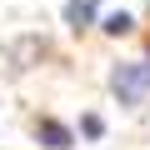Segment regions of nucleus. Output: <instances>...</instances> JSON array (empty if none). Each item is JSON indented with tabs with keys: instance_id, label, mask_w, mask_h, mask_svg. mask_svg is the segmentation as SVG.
I'll use <instances>...</instances> for the list:
<instances>
[{
	"instance_id": "f03ea898",
	"label": "nucleus",
	"mask_w": 150,
	"mask_h": 150,
	"mask_svg": "<svg viewBox=\"0 0 150 150\" xmlns=\"http://www.w3.org/2000/svg\"><path fill=\"white\" fill-rule=\"evenodd\" d=\"M95 5H100V0H65V25L70 30H85L95 20Z\"/></svg>"
},
{
	"instance_id": "39448f33",
	"label": "nucleus",
	"mask_w": 150,
	"mask_h": 150,
	"mask_svg": "<svg viewBox=\"0 0 150 150\" xmlns=\"http://www.w3.org/2000/svg\"><path fill=\"white\" fill-rule=\"evenodd\" d=\"M80 130H85L90 140H100V135H105V120H100V115H80Z\"/></svg>"
},
{
	"instance_id": "7ed1b4c3",
	"label": "nucleus",
	"mask_w": 150,
	"mask_h": 150,
	"mask_svg": "<svg viewBox=\"0 0 150 150\" xmlns=\"http://www.w3.org/2000/svg\"><path fill=\"white\" fill-rule=\"evenodd\" d=\"M35 135H40V145H45V150H70V130H65V125H55V120H40V125H35Z\"/></svg>"
},
{
	"instance_id": "20e7f679",
	"label": "nucleus",
	"mask_w": 150,
	"mask_h": 150,
	"mask_svg": "<svg viewBox=\"0 0 150 150\" xmlns=\"http://www.w3.org/2000/svg\"><path fill=\"white\" fill-rule=\"evenodd\" d=\"M130 30H135V15H130V10L105 15V35H130Z\"/></svg>"
},
{
	"instance_id": "f257e3e1",
	"label": "nucleus",
	"mask_w": 150,
	"mask_h": 150,
	"mask_svg": "<svg viewBox=\"0 0 150 150\" xmlns=\"http://www.w3.org/2000/svg\"><path fill=\"white\" fill-rule=\"evenodd\" d=\"M110 90L120 95V105H140V100L150 95V60L115 65V75H110Z\"/></svg>"
}]
</instances>
